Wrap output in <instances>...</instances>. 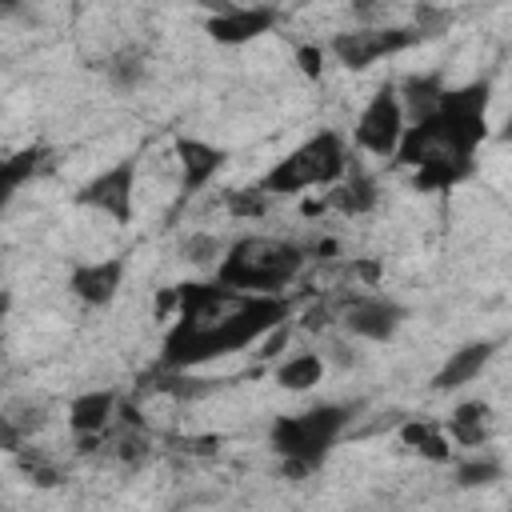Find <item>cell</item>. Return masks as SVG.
Masks as SVG:
<instances>
[{"label":"cell","instance_id":"18","mask_svg":"<svg viewBox=\"0 0 512 512\" xmlns=\"http://www.w3.org/2000/svg\"><path fill=\"white\" fill-rule=\"evenodd\" d=\"M444 88H448L444 72H416L404 84H396V96H400V108H404V128L416 124V120H424L440 104Z\"/></svg>","mask_w":512,"mask_h":512},{"label":"cell","instance_id":"15","mask_svg":"<svg viewBox=\"0 0 512 512\" xmlns=\"http://www.w3.org/2000/svg\"><path fill=\"white\" fill-rule=\"evenodd\" d=\"M328 204H332L340 216H368V212L380 204V184H376L372 168H364V164L356 160V152H352L344 176L332 184Z\"/></svg>","mask_w":512,"mask_h":512},{"label":"cell","instance_id":"20","mask_svg":"<svg viewBox=\"0 0 512 512\" xmlns=\"http://www.w3.org/2000/svg\"><path fill=\"white\" fill-rule=\"evenodd\" d=\"M400 440H404L416 456H424V460H432V464H448V460H452V448H448V436H444L440 424L404 420V424H400Z\"/></svg>","mask_w":512,"mask_h":512},{"label":"cell","instance_id":"26","mask_svg":"<svg viewBox=\"0 0 512 512\" xmlns=\"http://www.w3.org/2000/svg\"><path fill=\"white\" fill-rule=\"evenodd\" d=\"M320 356H324V364L332 360V364H340V368H356V364H360L356 340H348V336H332V340H328V352H320Z\"/></svg>","mask_w":512,"mask_h":512},{"label":"cell","instance_id":"11","mask_svg":"<svg viewBox=\"0 0 512 512\" xmlns=\"http://www.w3.org/2000/svg\"><path fill=\"white\" fill-rule=\"evenodd\" d=\"M276 20H280V12L272 4H224L208 16L204 32L224 48H240L248 40H260L264 32H272Z\"/></svg>","mask_w":512,"mask_h":512},{"label":"cell","instance_id":"24","mask_svg":"<svg viewBox=\"0 0 512 512\" xmlns=\"http://www.w3.org/2000/svg\"><path fill=\"white\" fill-rule=\"evenodd\" d=\"M176 252H180V260L192 264V268H216V260L224 256V240L212 236V232H188Z\"/></svg>","mask_w":512,"mask_h":512},{"label":"cell","instance_id":"10","mask_svg":"<svg viewBox=\"0 0 512 512\" xmlns=\"http://www.w3.org/2000/svg\"><path fill=\"white\" fill-rule=\"evenodd\" d=\"M124 272H128V256H104V260H80L68 272V292L84 304V308H108L120 288H124Z\"/></svg>","mask_w":512,"mask_h":512},{"label":"cell","instance_id":"19","mask_svg":"<svg viewBox=\"0 0 512 512\" xmlns=\"http://www.w3.org/2000/svg\"><path fill=\"white\" fill-rule=\"evenodd\" d=\"M324 372H328L324 356L312 352V348H304V352H292V356H284L276 364V384L284 392H312L324 380Z\"/></svg>","mask_w":512,"mask_h":512},{"label":"cell","instance_id":"6","mask_svg":"<svg viewBox=\"0 0 512 512\" xmlns=\"http://www.w3.org/2000/svg\"><path fill=\"white\" fill-rule=\"evenodd\" d=\"M424 36L412 28V24H364V28H344L336 36H328L324 52L344 64L348 72H364L388 56H400L408 52L412 44H420Z\"/></svg>","mask_w":512,"mask_h":512},{"label":"cell","instance_id":"3","mask_svg":"<svg viewBox=\"0 0 512 512\" xmlns=\"http://www.w3.org/2000/svg\"><path fill=\"white\" fill-rule=\"evenodd\" d=\"M308 248L284 236H236L212 268V280L240 296H288V284L304 272Z\"/></svg>","mask_w":512,"mask_h":512},{"label":"cell","instance_id":"30","mask_svg":"<svg viewBox=\"0 0 512 512\" xmlns=\"http://www.w3.org/2000/svg\"><path fill=\"white\" fill-rule=\"evenodd\" d=\"M0 512H12V508H0Z\"/></svg>","mask_w":512,"mask_h":512},{"label":"cell","instance_id":"1","mask_svg":"<svg viewBox=\"0 0 512 512\" xmlns=\"http://www.w3.org/2000/svg\"><path fill=\"white\" fill-rule=\"evenodd\" d=\"M488 80L444 88L440 104L404 128L392 164L412 168L416 188L448 192L476 172V152L488 140Z\"/></svg>","mask_w":512,"mask_h":512},{"label":"cell","instance_id":"25","mask_svg":"<svg viewBox=\"0 0 512 512\" xmlns=\"http://www.w3.org/2000/svg\"><path fill=\"white\" fill-rule=\"evenodd\" d=\"M224 208H228L236 220H256V216L268 212V196H264L256 184H252V188H236V192H228Z\"/></svg>","mask_w":512,"mask_h":512},{"label":"cell","instance_id":"13","mask_svg":"<svg viewBox=\"0 0 512 512\" xmlns=\"http://www.w3.org/2000/svg\"><path fill=\"white\" fill-rule=\"evenodd\" d=\"M496 348H500V340H468V344H460V348L448 352V360L436 368V376H432L428 388H432V392H456V388L480 380V372L492 364Z\"/></svg>","mask_w":512,"mask_h":512},{"label":"cell","instance_id":"9","mask_svg":"<svg viewBox=\"0 0 512 512\" xmlns=\"http://www.w3.org/2000/svg\"><path fill=\"white\" fill-rule=\"evenodd\" d=\"M72 204L100 212L112 224H132V216H136V156H120L116 164L100 168L92 180H84L76 188Z\"/></svg>","mask_w":512,"mask_h":512},{"label":"cell","instance_id":"27","mask_svg":"<svg viewBox=\"0 0 512 512\" xmlns=\"http://www.w3.org/2000/svg\"><path fill=\"white\" fill-rule=\"evenodd\" d=\"M296 60H300V72L308 80H320V72H324V48L320 44H300L296 48Z\"/></svg>","mask_w":512,"mask_h":512},{"label":"cell","instance_id":"21","mask_svg":"<svg viewBox=\"0 0 512 512\" xmlns=\"http://www.w3.org/2000/svg\"><path fill=\"white\" fill-rule=\"evenodd\" d=\"M0 412H4V420L20 432V440L40 436V432L48 428V420H52V404H48L44 396H16V400H8Z\"/></svg>","mask_w":512,"mask_h":512},{"label":"cell","instance_id":"8","mask_svg":"<svg viewBox=\"0 0 512 512\" xmlns=\"http://www.w3.org/2000/svg\"><path fill=\"white\" fill-rule=\"evenodd\" d=\"M340 336L348 340H364V344H388L400 336V328L408 324V304H400L388 292H368V296H348L340 304Z\"/></svg>","mask_w":512,"mask_h":512},{"label":"cell","instance_id":"17","mask_svg":"<svg viewBox=\"0 0 512 512\" xmlns=\"http://www.w3.org/2000/svg\"><path fill=\"white\" fill-rule=\"evenodd\" d=\"M48 164V148L44 144H28L12 156H0V216L8 212V204L16 200V192Z\"/></svg>","mask_w":512,"mask_h":512},{"label":"cell","instance_id":"4","mask_svg":"<svg viewBox=\"0 0 512 512\" xmlns=\"http://www.w3.org/2000/svg\"><path fill=\"white\" fill-rule=\"evenodd\" d=\"M352 404L340 400H324L300 412H284L268 424V448L280 460V472L288 480H308L324 468V460L332 456V448L344 440L348 424H352Z\"/></svg>","mask_w":512,"mask_h":512},{"label":"cell","instance_id":"23","mask_svg":"<svg viewBox=\"0 0 512 512\" xmlns=\"http://www.w3.org/2000/svg\"><path fill=\"white\" fill-rule=\"evenodd\" d=\"M108 80H112V88H120V92H136L144 80H148V60L140 56V52H116L112 60H108Z\"/></svg>","mask_w":512,"mask_h":512},{"label":"cell","instance_id":"14","mask_svg":"<svg viewBox=\"0 0 512 512\" xmlns=\"http://www.w3.org/2000/svg\"><path fill=\"white\" fill-rule=\"evenodd\" d=\"M116 404L120 396L112 388H88V392H76L64 408V424L72 436L80 440H92V436H104L112 416H116Z\"/></svg>","mask_w":512,"mask_h":512},{"label":"cell","instance_id":"5","mask_svg":"<svg viewBox=\"0 0 512 512\" xmlns=\"http://www.w3.org/2000/svg\"><path fill=\"white\" fill-rule=\"evenodd\" d=\"M352 160V148L348 140L336 132V128H320L312 132L308 140H300L292 152H284L264 176H260V192L268 200L276 196H296V192H308V188H332L344 168Z\"/></svg>","mask_w":512,"mask_h":512},{"label":"cell","instance_id":"29","mask_svg":"<svg viewBox=\"0 0 512 512\" xmlns=\"http://www.w3.org/2000/svg\"><path fill=\"white\" fill-rule=\"evenodd\" d=\"M4 312H8V292H0V328H4Z\"/></svg>","mask_w":512,"mask_h":512},{"label":"cell","instance_id":"22","mask_svg":"<svg viewBox=\"0 0 512 512\" xmlns=\"http://www.w3.org/2000/svg\"><path fill=\"white\" fill-rule=\"evenodd\" d=\"M456 484L460 488H492V484H500L504 480V460L496 456V452H476V456H468V460H456Z\"/></svg>","mask_w":512,"mask_h":512},{"label":"cell","instance_id":"2","mask_svg":"<svg viewBox=\"0 0 512 512\" xmlns=\"http://www.w3.org/2000/svg\"><path fill=\"white\" fill-rule=\"evenodd\" d=\"M292 312H296L292 296H244L232 312H224L212 324H200V328L168 324L160 340V372H196L212 360L256 348L268 332L288 324Z\"/></svg>","mask_w":512,"mask_h":512},{"label":"cell","instance_id":"16","mask_svg":"<svg viewBox=\"0 0 512 512\" xmlns=\"http://www.w3.org/2000/svg\"><path fill=\"white\" fill-rule=\"evenodd\" d=\"M492 404L488 400H460L452 412H448V440L460 444V448H484L492 440Z\"/></svg>","mask_w":512,"mask_h":512},{"label":"cell","instance_id":"7","mask_svg":"<svg viewBox=\"0 0 512 512\" xmlns=\"http://www.w3.org/2000/svg\"><path fill=\"white\" fill-rule=\"evenodd\" d=\"M400 136H404V108H400L396 84H380L352 124V148L376 160H392L400 148Z\"/></svg>","mask_w":512,"mask_h":512},{"label":"cell","instance_id":"12","mask_svg":"<svg viewBox=\"0 0 512 512\" xmlns=\"http://www.w3.org/2000/svg\"><path fill=\"white\" fill-rule=\"evenodd\" d=\"M172 148H176V164H180V188L188 196L208 188L220 176V168L228 164V148H220L204 136H176Z\"/></svg>","mask_w":512,"mask_h":512},{"label":"cell","instance_id":"28","mask_svg":"<svg viewBox=\"0 0 512 512\" xmlns=\"http://www.w3.org/2000/svg\"><path fill=\"white\" fill-rule=\"evenodd\" d=\"M24 448V440H20V432L4 420V412H0V452H20Z\"/></svg>","mask_w":512,"mask_h":512}]
</instances>
